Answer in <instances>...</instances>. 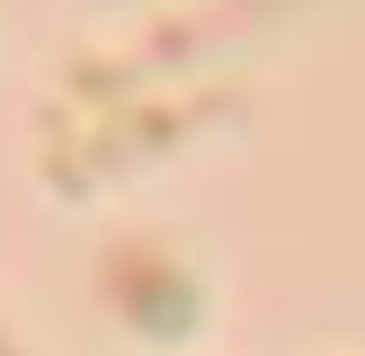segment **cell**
Masks as SVG:
<instances>
[{
	"instance_id": "1",
	"label": "cell",
	"mask_w": 365,
	"mask_h": 356,
	"mask_svg": "<svg viewBox=\"0 0 365 356\" xmlns=\"http://www.w3.org/2000/svg\"><path fill=\"white\" fill-rule=\"evenodd\" d=\"M98 294L116 303V320H134L143 338H187L196 312H205V294H196V276L170 258V249L152 241H125L98 258Z\"/></svg>"
},
{
	"instance_id": "2",
	"label": "cell",
	"mask_w": 365,
	"mask_h": 356,
	"mask_svg": "<svg viewBox=\"0 0 365 356\" xmlns=\"http://www.w3.org/2000/svg\"><path fill=\"white\" fill-rule=\"evenodd\" d=\"M277 9H294V0H214V9H196V18H160L143 63L170 71V63H187L196 45H214V36H241V27H259V18H277Z\"/></svg>"
},
{
	"instance_id": "3",
	"label": "cell",
	"mask_w": 365,
	"mask_h": 356,
	"mask_svg": "<svg viewBox=\"0 0 365 356\" xmlns=\"http://www.w3.org/2000/svg\"><path fill=\"white\" fill-rule=\"evenodd\" d=\"M36 125H45V178H53V187H63L71 196V205H81V196L89 187H98V152H89V125L81 116H71V107H53V116H36Z\"/></svg>"
},
{
	"instance_id": "4",
	"label": "cell",
	"mask_w": 365,
	"mask_h": 356,
	"mask_svg": "<svg viewBox=\"0 0 365 356\" xmlns=\"http://www.w3.org/2000/svg\"><path fill=\"white\" fill-rule=\"evenodd\" d=\"M71 98H89V107L116 116V107L134 98V63H71Z\"/></svg>"
},
{
	"instance_id": "5",
	"label": "cell",
	"mask_w": 365,
	"mask_h": 356,
	"mask_svg": "<svg viewBox=\"0 0 365 356\" xmlns=\"http://www.w3.org/2000/svg\"><path fill=\"white\" fill-rule=\"evenodd\" d=\"M0 356H18V347H9V330H0Z\"/></svg>"
}]
</instances>
